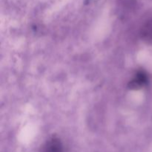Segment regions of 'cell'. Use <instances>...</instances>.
Masks as SVG:
<instances>
[{
	"instance_id": "obj_1",
	"label": "cell",
	"mask_w": 152,
	"mask_h": 152,
	"mask_svg": "<svg viewBox=\"0 0 152 152\" xmlns=\"http://www.w3.org/2000/svg\"><path fill=\"white\" fill-rule=\"evenodd\" d=\"M148 82V74L145 71L140 70L129 81V88L132 90H139L145 87Z\"/></svg>"
},
{
	"instance_id": "obj_2",
	"label": "cell",
	"mask_w": 152,
	"mask_h": 152,
	"mask_svg": "<svg viewBox=\"0 0 152 152\" xmlns=\"http://www.w3.org/2000/svg\"><path fill=\"white\" fill-rule=\"evenodd\" d=\"M39 152H63V145L59 138L52 137L42 145Z\"/></svg>"
},
{
	"instance_id": "obj_3",
	"label": "cell",
	"mask_w": 152,
	"mask_h": 152,
	"mask_svg": "<svg viewBox=\"0 0 152 152\" xmlns=\"http://www.w3.org/2000/svg\"><path fill=\"white\" fill-rule=\"evenodd\" d=\"M140 37L147 42L152 43V19L147 21L140 29Z\"/></svg>"
}]
</instances>
